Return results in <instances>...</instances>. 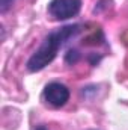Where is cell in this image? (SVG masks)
Returning a JSON list of instances; mask_svg holds the SVG:
<instances>
[{
	"label": "cell",
	"mask_w": 128,
	"mask_h": 130,
	"mask_svg": "<svg viewBox=\"0 0 128 130\" xmlns=\"http://www.w3.org/2000/svg\"><path fill=\"white\" fill-rule=\"evenodd\" d=\"M101 59H102V56L101 55H96V53H91L88 56V61H89V64L92 65V67H96V65L101 62Z\"/></svg>",
	"instance_id": "cell-6"
},
{
	"label": "cell",
	"mask_w": 128,
	"mask_h": 130,
	"mask_svg": "<svg viewBox=\"0 0 128 130\" xmlns=\"http://www.w3.org/2000/svg\"><path fill=\"white\" fill-rule=\"evenodd\" d=\"M35 130H48V129H47L44 124H39V126H36V127H35Z\"/></svg>",
	"instance_id": "cell-7"
},
{
	"label": "cell",
	"mask_w": 128,
	"mask_h": 130,
	"mask_svg": "<svg viewBox=\"0 0 128 130\" xmlns=\"http://www.w3.org/2000/svg\"><path fill=\"white\" fill-rule=\"evenodd\" d=\"M63 59L68 65H75L80 59H81V53H80L77 48H69V50H66Z\"/></svg>",
	"instance_id": "cell-4"
},
{
	"label": "cell",
	"mask_w": 128,
	"mask_h": 130,
	"mask_svg": "<svg viewBox=\"0 0 128 130\" xmlns=\"http://www.w3.org/2000/svg\"><path fill=\"white\" fill-rule=\"evenodd\" d=\"M69 95H71V92H69L66 85L60 83V82H50L44 86L42 101L45 104H48L50 107L59 109V107H63L68 103Z\"/></svg>",
	"instance_id": "cell-3"
},
{
	"label": "cell",
	"mask_w": 128,
	"mask_h": 130,
	"mask_svg": "<svg viewBox=\"0 0 128 130\" xmlns=\"http://www.w3.org/2000/svg\"><path fill=\"white\" fill-rule=\"evenodd\" d=\"M15 0H0V14H6L12 6H14Z\"/></svg>",
	"instance_id": "cell-5"
},
{
	"label": "cell",
	"mask_w": 128,
	"mask_h": 130,
	"mask_svg": "<svg viewBox=\"0 0 128 130\" xmlns=\"http://www.w3.org/2000/svg\"><path fill=\"white\" fill-rule=\"evenodd\" d=\"M81 11V0H51L47 6L48 15L56 21H66Z\"/></svg>",
	"instance_id": "cell-2"
},
{
	"label": "cell",
	"mask_w": 128,
	"mask_h": 130,
	"mask_svg": "<svg viewBox=\"0 0 128 130\" xmlns=\"http://www.w3.org/2000/svg\"><path fill=\"white\" fill-rule=\"evenodd\" d=\"M84 26L83 24H66L62 26L56 30H51L48 33L41 45L33 52V55L27 59L26 62V68L29 73H38L42 71L47 65H50L57 56L59 50L63 47L66 42H69L71 39L77 38L80 33L83 32Z\"/></svg>",
	"instance_id": "cell-1"
}]
</instances>
